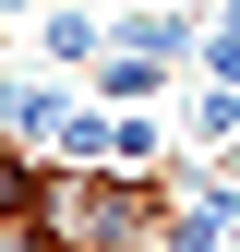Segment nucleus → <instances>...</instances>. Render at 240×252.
I'll return each instance as SVG.
<instances>
[{"label":"nucleus","mask_w":240,"mask_h":252,"mask_svg":"<svg viewBox=\"0 0 240 252\" xmlns=\"http://www.w3.org/2000/svg\"><path fill=\"white\" fill-rule=\"evenodd\" d=\"M168 72H180L168 48H108V60H96V96H108V108H132V96H168Z\"/></svg>","instance_id":"f03ea898"},{"label":"nucleus","mask_w":240,"mask_h":252,"mask_svg":"<svg viewBox=\"0 0 240 252\" xmlns=\"http://www.w3.org/2000/svg\"><path fill=\"white\" fill-rule=\"evenodd\" d=\"M60 120H72V96H60V84H36V72H24V84H12V156H24V168H36V156L60 144Z\"/></svg>","instance_id":"f257e3e1"}]
</instances>
